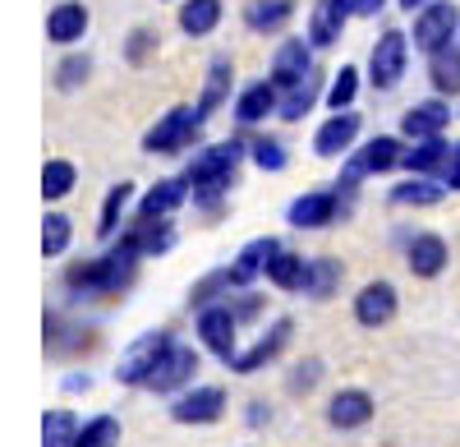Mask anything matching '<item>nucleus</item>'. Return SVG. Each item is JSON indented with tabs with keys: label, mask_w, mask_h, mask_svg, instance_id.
Masks as SVG:
<instances>
[{
	"label": "nucleus",
	"mask_w": 460,
	"mask_h": 447,
	"mask_svg": "<svg viewBox=\"0 0 460 447\" xmlns=\"http://www.w3.org/2000/svg\"><path fill=\"white\" fill-rule=\"evenodd\" d=\"M456 153H460V143H456Z\"/></svg>",
	"instance_id": "nucleus-52"
},
{
	"label": "nucleus",
	"mask_w": 460,
	"mask_h": 447,
	"mask_svg": "<svg viewBox=\"0 0 460 447\" xmlns=\"http://www.w3.org/2000/svg\"><path fill=\"white\" fill-rule=\"evenodd\" d=\"M221 23V0H184L180 5V28L189 37H208Z\"/></svg>",
	"instance_id": "nucleus-32"
},
{
	"label": "nucleus",
	"mask_w": 460,
	"mask_h": 447,
	"mask_svg": "<svg viewBox=\"0 0 460 447\" xmlns=\"http://www.w3.org/2000/svg\"><path fill=\"white\" fill-rule=\"evenodd\" d=\"M377 411V401L364 392V388H341L332 401H327V425L341 429V434H350V429H364Z\"/></svg>",
	"instance_id": "nucleus-14"
},
{
	"label": "nucleus",
	"mask_w": 460,
	"mask_h": 447,
	"mask_svg": "<svg viewBox=\"0 0 460 447\" xmlns=\"http://www.w3.org/2000/svg\"><path fill=\"white\" fill-rule=\"evenodd\" d=\"M65 388H69V392H88V388H93V379H88V374H69V379H65Z\"/></svg>",
	"instance_id": "nucleus-50"
},
{
	"label": "nucleus",
	"mask_w": 460,
	"mask_h": 447,
	"mask_svg": "<svg viewBox=\"0 0 460 447\" xmlns=\"http://www.w3.org/2000/svg\"><path fill=\"white\" fill-rule=\"evenodd\" d=\"M226 416V392L221 388H184L171 401V420L175 425H217Z\"/></svg>",
	"instance_id": "nucleus-9"
},
{
	"label": "nucleus",
	"mask_w": 460,
	"mask_h": 447,
	"mask_svg": "<svg viewBox=\"0 0 460 447\" xmlns=\"http://www.w3.org/2000/svg\"><path fill=\"white\" fill-rule=\"evenodd\" d=\"M442 180L451 184V190H460V153H451V162H447V171H442Z\"/></svg>",
	"instance_id": "nucleus-49"
},
{
	"label": "nucleus",
	"mask_w": 460,
	"mask_h": 447,
	"mask_svg": "<svg viewBox=\"0 0 460 447\" xmlns=\"http://www.w3.org/2000/svg\"><path fill=\"white\" fill-rule=\"evenodd\" d=\"M405 162V148H401V139H392V134H377V139H368L359 153L345 162V175L350 180H364V175H382V171H392V166H401Z\"/></svg>",
	"instance_id": "nucleus-12"
},
{
	"label": "nucleus",
	"mask_w": 460,
	"mask_h": 447,
	"mask_svg": "<svg viewBox=\"0 0 460 447\" xmlns=\"http://www.w3.org/2000/svg\"><path fill=\"white\" fill-rule=\"evenodd\" d=\"M456 32H460V5L456 0H429V5L414 14V47L429 51V56L451 47Z\"/></svg>",
	"instance_id": "nucleus-5"
},
{
	"label": "nucleus",
	"mask_w": 460,
	"mask_h": 447,
	"mask_svg": "<svg viewBox=\"0 0 460 447\" xmlns=\"http://www.w3.org/2000/svg\"><path fill=\"white\" fill-rule=\"evenodd\" d=\"M272 111H281V88L272 79H262V84H249L240 97H235V121L240 125H258L267 121Z\"/></svg>",
	"instance_id": "nucleus-20"
},
{
	"label": "nucleus",
	"mask_w": 460,
	"mask_h": 447,
	"mask_svg": "<svg viewBox=\"0 0 460 447\" xmlns=\"http://www.w3.org/2000/svg\"><path fill=\"white\" fill-rule=\"evenodd\" d=\"M244 420H249L253 429H262L267 420H272V411H267V401H249V411H244Z\"/></svg>",
	"instance_id": "nucleus-47"
},
{
	"label": "nucleus",
	"mask_w": 460,
	"mask_h": 447,
	"mask_svg": "<svg viewBox=\"0 0 460 447\" xmlns=\"http://www.w3.org/2000/svg\"><path fill=\"white\" fill-rule=\"evenodd\" d=\"M267 282H272L277 291H304V282H309V258L281 249L272 264H267Z\"/></svg>",
	"instance_id": "nucleus-29"
},
{
	"label": "nucleus",
	"mask_w": 460,
	"mask_h": 447,
	"mask_svg": "<svg viewBox=\"0 0 460 447\" xmlns=\"http://www.w3.org/2000/svg\"><path fill=\"white\" fill-rule=\"evenodd\" d=\"M129 240H134V249L143 254V258H162L171 245H175V227L166 217H134V227L125 231Z\"/></svg>",
	"instance_id": "nucleus-22"
},
{
	"label": "nucleus",
	"mask_w": 460,
	"mask_h": 447,
	"mask_svg": "<svg viewBox=\"0 0 460 447\" xmlns=\"http://www.w3.org/2000/svg\"><path fill=\"white\" fill-rule=\"evenodd\" d=\"M281 254V240H272V236H258V240H249L240 254H235V264L226 268V277H230V291H249L253 286V277H267V264Z\"/></svg>",
	"instance_id": "nucleus-13"
},
{
	"label": "nucleus",
	"mask_w": 460,
	"mask_h": 447,
	"mask_svg": "<svg viewBox=\"0 0 460 447\" xmlns=\"http://www.w3.org/2000/svg\"><path fill=\"white\" fill-rule=\"evenodd\" d=\"M314 74V42H299V37H290V42L277 47L272 56V84L281 93H290L299 79H309Z\"/></svg>",
	"instance_id": "nucleus-15"
},
{
	"label": "nucleus",
	"mask_w": 460,
	"mask_h": 447,
	"mask_svg": "<svg viewBox=\"0 0 460 447\" xmlns=\"http://www.w3.org/2000/svg\"><path fill=\"white\" fill-rule=\"evenodd\" d=\"M405 264H410V273H414V277L433 282V277H442V273H447L451 249H447V240H442V236L424 231V236H414V240L405 245Z\"/></svg>",
	"instance_id": "nucleus-16"
},
{
	"label": "nucleus",
	"mask_w": 460,
	"mask_h": 447,
	"mask_svg": "<svg viewBox=\"0 0 460 447\" xmlns=\"http://www.w3.org/2000/svg\"><path fill=\"white\" fill-rule=\"evenodd\" d=\"M93 346V327H74L60 314H47V351L51 355H74Z\"/></svg>",
	"instance_id": "nucleus-26"
},
{
	"label": "nucleus",
	"mask_w": 460,
	"mask_h": 447,
	"mask_svg": "<svg viewBox=\"0 0 460 447\" xmlns=\"http://www.w3.org/2000/svg\"><path fill=\"white\" fill-rule=\"evenodd\" d=\"M286 217H290L295 231H323L336 217H345V203H341L336 190H314V194H299Z\"/></svg>",
	"instance_id": "nucleus-10"
},
{
	"label": "nucleus",
	"mask_w": 460,
	"mask_h": 447,
	"mask_svg": "<svg viewBox=\"0 0 460 447\" xmlns=\"http://www.w3.org/2000/svg\"><path fill=\"white\" fill-rule=\"evenodd\" d=\"M199 130H203V121H199L194 106H171L166 116L143 134V148L147 153H180V148H189L199 139Z\"/></svg>",
	"instance_id": "nucleus-7"
},
{
	"label": "nucleus",
	"mask_w": 460,
	"mask_h": 447,
	"mask_svg": "<svg viewBox=\"0 0 460 447\" xmlns=\"http://www.w3.org/2000/svg\"><path fill=\"white\" fill-rule=\"evenodd\" d=\"M359 116H355V111H336V116L314 134V153L318 157H341V153H350V143L359 139Z\"/></svg>",
	"instance_id": "nucleus-18"
},
{
	"label": "nucleus",
	"mask_w": 460,
	"mask_h": 447,
	"mask_svg": "<svg viewBox=\"0 0 460 447\" xmlns=\"http://www.w3.org/2000/svg\"><path fill=\"white\" fill-rule=\"evenodd\" d=\"M355 93H359V69L355 65H341V74H336L332 88H327V106L332 111H350Z\"/></svg>",
	"instance_id": "nucleus-40"
},
{
	"label": "nucleus",
	"mask_w": 460,
	"mask_h": 447,
	"mask_svg": "<svg viewBox=\"0 0 460 447\" xmlns=\"http://www.w3.org/2000/svg\"><path fill=\"white\" fill-rule=\"evenodd\" d=\"M240 162H244V143H240V139L212 143V148H203V153L189 162L184 180H189V190H194V203H199L203 212H221V199H226L230 184H235Z\"/></svg>",
	"instance_id": "nucleus-2"
},
{
	"label": "nucleus",
	"mask_w": 460,
	"mask_h": 447,
	"mask_svg": "<svg viewBox=\"0 0 460 447\" xmlns=\"http://www.w3.org/2000/svg\"><path fill=\"white\" fill-rule=\"evenodd\" d=\"M74 438H79V420H74V411H65V406L47 411V420H42V447H74Z\"/></svg>",
	"instance_id": "nucleus-37"
},
{
	"label": "nucleus",
	"mask_w": 460,
	"mask_h": 447,
	"mask_svg": "<svg viewBox=\"0 0 460 447\" xmlns=\"http://www.w3.org/2000/svg\"><path fill=\"white\" fill-rule=\"evenodd\" d=\"M120 420L115 416H93L88 425H79V438H74V447H120Z\"/></svg>",
	"instance_id": "nucleus-36"
},
{
	"label": "nucleus",
	"mask_w": 460,
	"mask_h": 447,
	"mask_svg": "<svg viewBox=\"0 0 460 447\" xmlns=\"http://www.w3.org/2000/svg\"><path fill=\"white\" fill-rule=\"evenodd\" d=\"M88 74H93V60L88 56H65L60 69H56V88L60 93H74V88L88 84Z\"/></svg>",
	"instance_id": "nucleus-41"
},
{
	"label": "nucleus",
	"mask_w": 460,
	"mask_h": 447,
	"mask_svg": "<svg viewBox=\"0 0 460 447\" xmlns=\"http://www.w3.org/2000/svg\"><path fill=\"white\" fill-rule=\"evenodd\" d=\"M203 369V360H199V351L194 346H171L166 355H162V364L152 369V379H147V392H157V397H175V392H184V388H194V374Z\"/></svg>",
	"instance_id": "nucleus-8"
},
{
	"label": "nucleus",
	"mask_w": 460,
	"mask_h": 447,
	"mask_svg": "<svg viewBox=\"0 0 460 447\" xmlns=\"http://www.w3.org/2000/svg\"><path fill=\"white\" fill-rule=\"evenodd\" d=\"M74 184H79V171H74V162H65V157H56V162H47V171H42V194L56 203V199H65Z\"/></svg>",
	"instance_id": "nucleus-38"
},
{
	"label": "nucleus",
	"mask_w": 460,
	"mask_h": 447,
	"mask_svg": "<svg viewBox=\"0 0 460 447\" xmlns=\"http://www.w3.org/2000/svg\"><path fill=\"white\" fill-rule=\"evenodd\" d=\"M429 79L442 97H460V51L456 47H442L433 60H429Z\"/></svg>",
	"instance_id": "nucleus-34"
},
{
	"label": "nucleus",
	"mask_w": 460,
	"mask_h": 447,
	"mask_svg": "<svg viewBox=\"0 0 460 447\" xmlns=\"http://www.w3.org/2000/svg\"><path fill=\"white\" fill-rule=\"evenodd\" d=\"M152 51H157V28H147V23L134 28V32H129V42H125V60H129V65H143Z\"/></svg>",
	"instance_id": "nucleus-43"
},
{
	"label": "nucleus",
	"mask_w": 460,
	"mask_h": 447,
	"mask_svg": "<svg viewBox=\"0 0 460 447\" xmlns=\"http://www.w3.org/2000/svg\"><path fill=\"white\" fill-rule=\"evenodd\" d=\"M230 295V277H226V268L221 273H212V277H203L194 291H189V309H208V305H217V295Z\"/></svg>",
	"instance_id": "nucleus-42"
},
{
	"label": "nucleus",
	"mask_w": 460,
	"mask_h": 447,
	"mask_svg": "<svg viewBox=\"0 0 460 447\" xmlns=\"http://www.w3.org/2000/svg\"><path fill=\"white\" fill-rule=\"evenodd\" d=\"M295 14V0H249L244 5V23L253 32H281Z\"/></svg>",
	"instance_id": "nucleus-27"
},
{
	"label": "nucleus",
	"mask_w": 460,
	"mask_h": 447,
	"mask_svg": "<svg viewBox=\"0 0 460 447\" xmlns=\"http://www.w3.org/2000/svg\"><path fill=\"white\" fill-rule=\"evenodd\" d=\"M230 74H235V69H230V56H217L212 65H208V84H203V97H199V121H208L212 116V111L230 97Z\"/></svg>",
	"instance_id": "nucleus-28"
},
{
	"label": "nucleus",
	"mask_w": 460,
	"mask_h": 447,
	"mask_svg": "<svg viewBox=\"0 0 460 447\" xmlns=\"http://www.w3.org/2000/svg\"><path fill=\"white\" fill-rule=\"evenodd\" d=\"M405 65H410V37L396 32V28H387V32L377 37L373 56H368V79H373V88H377V93H392V88L405 79Z\"/></svg>",
	"instance_id": "nucleus-6"
},
{
	"label": "nucleus",
	"mask_w": 460,
	"mask_h": 447,
	"mask_svg": "<svg viewBox=\"0 0 460 447\" xmlns=\"http://www.w3.org/2000/svg\"><path fill=\"white\" fill-rule=\"evenodd\" d=\"M447 125H451V106H447V102H438V97H433V102L410 106L405 116H401V134H405V139H414V143H419V139H438Z\"/></svg>",
	"instance_id": "nucleus-19"
},
{
	"label": "nucleus",
	"mask_w": 460,
	"mask_h": 447,
	"mask_svg": "<svg viewBox=\"0 0 460 447\" xmlns=\"http://www.w3.org/2000/svg\"><path fill=\"white\" fill-rule=\"evenodd\" d=\"M138 249L129 236H120V245H111L102 258H84L65 273V286H69V300H93V295H120L134 286L138 277Z\"/></svg>",
	"instance_id": "nucleus-1"
},
{
	"label": "nucleus",
	"mask_w": 460,
	"mask_h": 447,
	"mask_svg": "<svg viewBox=\"0 0 460 447\" xmlns=\"http://www.w3.org/2000/svg\"><path fill=\"white\" fill-rule=\"evenodd\" d=\"M129 203H134V184H129V180L111 184V194H106V203H102V217H97V236H102V240H111L115 231H120V217H125Z\"/></svg>",
	"instance_id": "nucleus-33"
},
{
	"label": "nucleus",
	"mask_w": 460,
	"mask_h": 447,
	"mask_svg": "<svg viewBox=\"0 0 460 447\" xmlns=\"http://www.w3.org/2000/svg\"><path fill=\"white\" fill-rule=\"evenodd\" d=\"M235 314H240V323H253L262 314V295H244V300H235Z\"/></svg>",
	"instance_id": "nucleus-46"
},
{
	"label": "nucleus",
	"mask_w": 460,
	"mask_h": 447,
	"mask_svg": "<svg viewBox=\"0 0 460 447\" xmlns=\"http://www.w3.org/2000/svg\"><path fill=\"white\" fill-rule=\"evenodd\" d=\"M424 5H429V0H401V10H410V14H414V10H424Z\"/></svg>",
	"instance_id": "nucleus-51"
},
{
	"label": "nucleus",
	"mask_w": 460,
	"mask_h": 447,
	"mask_svg": "<svg viewBox=\"0 0 460 447\" xmlns=\"http://www.w3.org/2000/svg\"><path fill=\"white\" fill-rule=\"evenodd\" d=\"M442 194H447V184H438L433 175H419V180L396 184L392 203H396V208H433V203H442Z\"/></svg>",
	"instance_id": "nucleus-30"
},
{
	"label": "nucleus",
	"mask_w": 460,
	"mask_h": 447,
	"mask_svg": "<svg viewBox=\"0 0 460 447\" xmlns=\"http://www.w3.org/2000/svg\"><path fill=\"white\" fill-rule=\"evenodd\" d=\"M341 286V264L336 258H309V282H304V295L309 300H327Z\"/></svg>",
	"instance_id": "nucleus-35"
},
{
	"label": "nucleus",
	"mask_w": 460,
	"mask_h": 447,
	"mask_svg": "<svg viewBox=\"0 0 460 447\" xmlns=\"http://www.w3.org/2000/svg\"><path fill=\"white\" fill-rule=\"evenodd\" d=\"M318 379H323V360H299L295 374H290V392H295V397H299V392H314Z\"/></svg>",
	"instance_id": "nucleus-45"
},
{
	"label": "nucleus",
	"mask_w": 460,
	"mask_h": 447,
	"mask_svg": "<svg viewBox=\"0 0 460 447\" xmlns=\"http://www.w3.org/2000/svg\"><path fill=\"white\" fill-rule=\"evenodd\" d=\"M69 236H74L69 217L65 212H47V221H42V254L47 258H60L69 249Z\"/></svg>",
	"instance_id": "nucleus-39"
},
{
	"label": "nucleus",
	"mask_w": 460,
	"mask_h": 447,
	"mask_svg": "<svg viewBox=\"0 0 460 447\" xmlns=\"http://www.w3.org/2000/svg\"><path fill=\"white\" fill-rule=\"evenodd\" d=\"M345 19H350V0H318L314 19H309V42L314 47H336Z\"/></svg>",
	"instance_id": "nucleus-21"
},
{
	"label": "nucleus",
	"mask_w": 460,
	"mask_h": 447,
	"mask_svg": "<svg viewBox=\"0 0 460 447\" xmlns=\"http://www.w3.org/2000/svg\"><path fill=\"white\" fill-rule=\"evenodd\" d=\"M290 332H295V318H277V323L267 327L249 351H240L226 369H235V374H258V369H267V364H272V360L290 346Z\"/></svg>",
	"instance_id": "nucleus-11"
},
{
	"label": "nucleus",
	"mask_w": 460,
	"mask_h": 447,
	"mask_svg": "<svg viewBox=\"0 0 460 447\" xmlns=\"http://www.w3.org/2000/svg\"><path fill=\"white\" fill-rule=\"evenodd\" d=\"M451 153H456V143H447L442 134L438 139H419L414 148H405V162L401 166H410V175H442L447 162H451Z\"/></svg>",
	"instance_id": "nucleus-24"
},
{
	"label": "nucleus",
	"mask_w": 460,
	"mask_h": 447,
	"mask_svg": "<svg viewBox=\"0 0 460 447\" xmlns=\"http://www.w3.org/2000/svg\"><path fill=\"white\" fill-rule=\"evenodd\" d=\"M84 32H88V5H79V0H60V5L47 14V37L56 47L79 42Z\"/></svg>",
	"instance_id": "nucleus-23"
},
{
	"label": "nucleus",
	"mask_w": 460,
	"mask_h": 447,
	"mask_svg": "<svg viewBox=\"0 0 460 447\" xmlns=\"http://www.w3.org/2000/svg\"><path fill=\"white\" fill-rule=\"evenodd\" d=\"M175 346V332L171 327H152L143 332V337L120 355V364H115V383H125V388H147L152 379V369L162 364V355Z\"/></svg>",
	"instance_id": "nucleus-3"
},
{
	"label": "nucleus",
	"mask_w": 460,
	"mask_h": 447,
	"mask_svg": "<svg viewBox=\"0 0 460 447\" xmlns=\"http://www.w3.org/2000/svg\"><path fill=\"white\" fill-rule=\"evenodd\" d=\"M387 0H350V14H359V19H373Z\"/></svg>",
	"instance_id": "nucleus-48"
},
{
	"label": "nucleus",
	"mask_w": 460,
	"mask_h": 447,
	"mask_svg": "<svg viewBox=\"0 0 460 447\" xmlns=\"http://www.w3.org/2000/svg\"><path fill=\"white\" fill-rule=\"evenodd\" d=\"M199 342L221 360V364H230L240 355V314H235V305H208V309H199Z\"/></svg>",
	"instance_id": "nucleus-4"
},
{
	"label": "nucleus",
	"mask_w": 460,
	"mask_h": 447,
	"mask_svg": "<svg viewBox=\"0 0 460 447\" xmlns=\"http://www.w3.org/2000/svg\"><path fill=\"white\" fill-rule=\"evenodd\" d=\"M249 148H253V162H258L262 171H286V148H281L277 139H253Z\"/></svg>",
	"instance_id": "nucleus-44"
},
{
	"label": "nucleus",
	"mask_w": 460,
	"mask_h": 447,
	"mask_svg": "<svg viewBox=\"0 0 460 447\" xmlns=\"http://www.w3.org/2000/svg\"><path fill=\"white\" fill-rule=\"evenodd\" d=\"M318 84H323V74L314 69L309 79H299L290 93H281V111H277V116L281 121H304L314 111V102H318Z\"/></svg>",
	"instance_id": "nucleus-31"
},
{
	"label": "nucleus",
	"mask_w": 460,
	"mask_h": 447,
	"mask_svg": "<svg viewBox=\"0 0 460 447\" xmlns=\"http://www.w3.org/2000/svg\"><path fill=\"white\" fill-rule=\"evenodd\" d=\"M396 305H401V295L392 282H368L355 295V318H359V327H382L396 318Z\"/></svg>",
	"instance_id": "nucleus-17"
},
{
	"label": "nucleus",
	"mask_w": 460,
	"mask_h": 447,
	"mask_svg": "<svg viewBox=\"0 0 460 447\" xmlns=\"http://www.w3.org/2000/svg\"><path fill=\"white\" fill-rule=\"evenodd\" d=\"M189 194H194V190H189V180H184V175L157 180V184H152V190L138 199V217H171Z\"/></svg>",
	"instance_id": "nucleus-25"
}]
</instances>
